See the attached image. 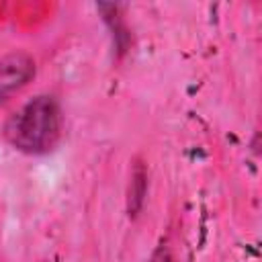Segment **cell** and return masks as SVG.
<instances>
[{
	"label": "cell",
	"instance_id": "obj_1",
	"mask_svg": "<svg viewBox=\"0 0 262 262\" xmlns=\"http://www.w3.org/2000/svg\"><path fill=\"white\" fill-rule=\"evenodd\" d=\"M2 135L14 149L29 156L51 151L61 135L59 102L51 94L31 98L6 119Z\"/></svg>",
	"mask_w": 262,
	"mask_h": 262
},
{
	"label": "cell",
	"instance_id": "obj_2",
	"mask_svg": "<svg viewBox=\"0 0 262 262\" xmlns=\"http://www.w3.org/2000/svg\"><path fill=\"white\" fill-rule=\"evenodd\" d=\"M35 76V59L27 51H10L0 57V104L29 84Z\"/></svg>",
	"mask_w": 262,
	"mask_h": 262
},
{
	"label": "cell",
	"instance_id": "obj_3",
	"mask_svg": "<svg viewBox=\"0 0 262 262\" xmlns=\"http://www.w3.org/2000/svg\"><path fill=\"white\" fill-rule=\"evenodd\" d=\"M145 196H147V168L145 164L137 158L133 160L131 172H129V184H127V215L131 219H135L143 205H145Z\"/></svg>",
	"mask_w": 262,
	"mask_h": 262
},
{
	"label": "cell",
	"instance_id": "obj_4",
	"mask_svg": "<svg viewBox=\"0 0 262 262\" xmlns=\"http://www.w3.org/2000/svg\"><path fill=\"white\" fill-rule=\"evenodd\" d=\"M96 10L102 14V20L108 25L117 51L123 53L127 43H129V35H127V27L123 23V16L119 12V6H115V4H96Z\"/></svg>",
	"mask_w": 262,
	"mask_h": 262
},
{
	"label": "cell",
	"instance_id": "obj_5",
	"mask_svg": "<svg viewBox=\"0 0 262 262\" xmlns=\"http://www.w3.org/2000/svg\"><path fill=\"white\" fill-rule=\"evenodd\" d=\"M149 262H172V254H170V250H168V246H158L154 252H151V256H149Z\"/></svg>",
	"mask_w": 262,
	"mask_h": 262
}]
</instances>
